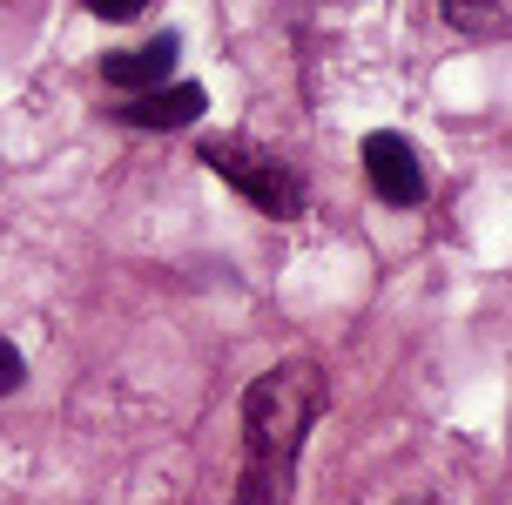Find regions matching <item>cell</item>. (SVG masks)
<instances>
[{
    "label": "cell",
    "instance_id": "1",
    "mask_svg": "<svg viewBox=\"0 0 512 505\" xmlns=\"http://www.w3.org/2000/svg\"><path fill=\"white\" fill-rule=\"evenodd\" d=\"M317 411H324V378L304 357L270 364L243 391V485H236V505H290L297 452H304Z\"/></svg>",
    "mask_w": 512,
    "mask_h": 505
},
{
    "label": "cell",
    "instance_id": "2",
    "mask_svg": "<svg viewBox=\"0 0 512 505\" xmlns=\"http://www.w3.org/2000/svg\"><path fill=\"white\" fill-rule=\"evenodd\" d=\"M196 162H203L209 176H223L243 202H256L270 223L304 216V176H297L283 155L256 149V142H243V135H209L203 149H196Z\"/></svg>",
    "mask_w": 512,
    "mask_h": 505
},
{
    "label": "cell",
    "instance_id": "3",
    "mask_svg": "<svg viewBox=\"0 0 512 505\" xmlns=\"http://www.w3.org/2000/svg\"><path fill=\"white\" fill-rule=\"evenodd\" d=\"M364 176H371V189H378L391 209H418V202H425V169H418V149H411L405 135H391V128L364 135Z\"/></svg>",
    "mask_w": 512,
    "mask_h": 505
},
{
    "label": "cell",
    "instance_id": "4",
    "mask_svg": "<svg viewBox=\"0 0 512 505\" xmlns=\"http://www.w3.org/2000/svg\"><path fill=\"white\" fill-rule=\"evenodd\" d=\"M203 108L209 95L196 88V81H162V88H142V95H128L115 115H122L128 128H189V122H203Z\"/></svg>",
    "mask_w": 512,
    "mask_h": 505
},
{
    "label": "cell",
    "instance_id": "5",
    "mask_svg": "<svg viewBox=\"0 0 512 505\" xmlns=\"http://www.w3.org/2000/svg\"><path fill=\"white\" fill-rule=\"evenodd\" d=\"M176 54H182V34L169 27V34H149L142 48L108 54V61H102V75H108V88H128V95H142V88H162V81H169Z\"/></svg>",
    "mask_w": 512,
    "mask_h": 505
},
{
    "label": "cell",
    "instance_id": "6",
    "mask_svg": "<svg viewBox=\"0 0 512 505\" xmlns=\"http://www.w3.org/2000/svg\"><path fill=\"white\" fill-rule=\"evenodd\" d=\"M445 21L465 34H506V0H445Z\"/></svg>",
    "mask_w": 512,
    "mask_h": 505
},
{
    "label": "cell",
    "instance_id": "7",
    "mask_svg": "<svg viewBox=\"0 0 512 505\" xmlns=\"http://www.w3.org/2000/svg\"><path fill=\"white\" fill-rule=\"evenodd\" d=\"M21 384H27V357L0 337V398H7V391H21Z\"/></svg>",
    "mask_w": 512,
    "mask_h": 505
},
{
    "label": "cell",
    "instance_id": "8",
    "mask_svg": "<svg viewBox=\"0 0 512 505\" xmlns=\"http://www.w3.org/2000/svg\"><path fill=\"white\" fill-rule=\"evenodd\" d=\"M142 7H149V0H88V14H95V21H135Z\"/></svg>",
    "mask_w": 512,
    "mask_h": 505
}]
</instances>
